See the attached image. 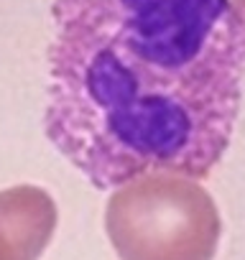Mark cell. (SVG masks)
I'll use <instances>...</instances> for the list:
<instances>
[{
    "mask_svg": "<svg viewBox=\"0 0 245 260\" xmlns=\"http://www.w3.org/2000/svg\"><path fill=\"white\" fill-rule=\"evenodd\" d=\"M59 212L54 197L34 184L0 191V260H39L54 232Z\"/></svg>",
    "mask_w": 245,
    "mask_h": 260,
    "instance_id": "3957f363",
    "label": "cell"
},
{
    "mask_svg": "<svg viewBox=\"0 0 245 260\" xmlns=\"http://www.w3.org/2000/svg\"><path fill=\"white\" fill-rule=\"evenodd\" d=\"M237 18H240V26H242V36H245V0H230Z\"/></svg>",
    "mask_w": 245,
    "mask_h": 260,
    "instance_id": "277c9868",
    "label": "cell"
},
{
    "mask_svg": "<svg viewBox=\"0 0 245 260\" xmlns=\"http://www.w3.org/2000/svg\"><path fill=\"white\" fill-rule=\"evenodd\" d=\"M44 130L97 189L207 179L230 148L245 36L230 0H51Z\"/></svg>",
    "mask_w": 245,
    "mask_h": 260,
    "instance_id": "6da1fadb",
    "label": "cell"
},
{
    "mask_svg": "<svg viewBox=\"0 0 245 260\" xmlns=\"http://www.w3.org/2000/svg\"><path fill=\"white\" fill-rule=\"evenodd\" d=\"M105 230L120 260H215L222 219L197 179L148 171L115 186Z\"/></svg>",
    "mask_w": 245,
    "mask_h": 260,
    "instance_id": "7a4b0ae2",
    "label": "cell"
}]
</instances>
